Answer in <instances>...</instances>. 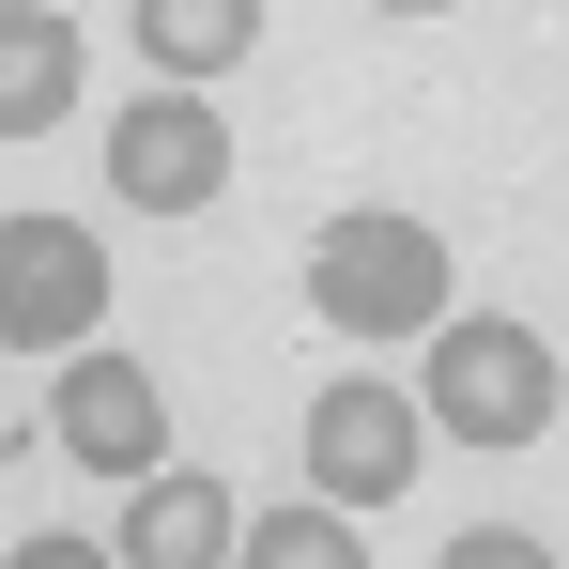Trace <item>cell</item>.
Masks as SVG:
<instances>
[{
	"label": "cell",
	"mask_w": 569,
	"mask_h": 569,
	"mask_svg": "<svg viewBox=\"0 0 569 569\" xmlns=\"http://www.w3.org/2000/svg\"><path fill=\"white\" fill-rule=\"evenodd\" d=\"M139 47L170 62V93H200V78H231L262 47V0H139Z\"/></svg>",
	"instance_id": "9c48e42d"
},
{
	"label": "cell",
	"mask_w": 569,
	"mask_h": 569,
	"mask_svg": "<svg viewBox=\"0 0 569 569\" xmlns=\"http://www.w3.org/2000/svg\"><path fill=\"white\" fill-rule=\"evenodd\" d=\"M370 16H447V0H370Z\"/></svg>",
	"instance_id": "4fadbf2b"
},
{
	"label": "cell",
	"mask_w": 569,
	"mask_h": 569,
	"mask_svg": "<svg viewBox=\"0 0 569 569\" xmlns=\"http://www.w3.org/2000/svg\"><path fill=\"white\" fill-rule=\"evenodd\" d=\"M62 16H78V0H62Z\"/></svg>",
	"instance_id": "5bb4252c"
},
{
	"label": "cell",
	"mask_w": 569,
	"mask_h": 569,
	"mask_svg": "<svg viewBox=\"0 0 569 569\" xmlns=\"http://www.w3.org/2000/svg\"><path fill=\"white\" fill-rule=\"evenodd\" d=\"M416 462H431V416H416L385 370H339L308 400V492H323V508H400Z\"/></svg>",
	"instance_id": "277c9868"
},
{
	"label": "cell",
	"mask_w": 569,
	"mask_h": 569,
	"mask_svg": "<svg viewBox=\"0 0 569 569\" xmlns=\"http://www.w3.org/2000/svg\"><path fill=\"white\" fill-rule=\"evenodd\" d=\"M78 108V16L62 0H16L0 16V139H47Z\"/></svg>",
	"instance_id": "ba28073f"
},
{
	"label": "cell",
	"mask_w": 569,
	"mask_h": 569,
	"mask_svg": "<svg viewBox=\"0 0 569 569\" xmlns=\"http://www.w3.org/2000/svg\"><path fill=\"white\" fill-rule=\"evenodd\" d=\"M0 569H108V539H16Z\"/></svg>",
	"instance_id": "7c38bea8"
},
{
	"label": "cell",
	"mask_w": 569,
	"mask_h": 569,
	"mask_svg": "<svg viewBox=\"0 0 569 569\" xmlns=\"http://www.w3.org/2000/svg\"><path fill=\"white\" fill-rule=\"evenodd\" d=\"M416 416L462 431V447H539V431H555V339H539V323H431Z\"/></svg>",
	"instance_id": "7a4b0ae2"
},
{
	"label": "cell",
	"mask_w": 569,
	"mask_h": 569,
	"mask_svg": "<svg viewBox=\"0 0 569 569\" xmlns=\"http://www.w3.org/2000/svg\"><path fill=\"white\" fill-rule=\"evenodd\" d=\"M231 569H370V539H355V508H262L247 539H231Z\"/></svg>",
	"instance_id": "30bf717a"
},
{
	"label": "cell",
	"mask_w": 569,
	"mask_h": 569,
	"mask_svg": "<svg viewBox=\"0 0 569 569\" xmlns=\"http://www.w3.org/2000/svg\"><path fill=\"white\" fill-rule=\"evenodd\" d=\"M47 431H62V462H93V477H154L170 462V400H154V370L139 355H62V400H47Z\"/></svg>",
	"instance_id": "8992f818"
},
{
	"label": "cell",
	"mask_w": 569,
	"mask_h": 569,
	"mask_svg": "<svg viewBox=\"0 0 569 569\" xmlns=\"http://www.w3.org/2000/svg\"><path fill=\"white\" fill-rule=\"evenodd\" d=\"M108 186L139 200V216H200V200L231 186V123H216V93H139L123 123H108Z\"/></svg>",
	"instance_id": "5b68a950"
},
{
	"label": "cell",
	"mask_w": 569,
	"mask_h": 569,
	"mask_svg": "<svg viewBox=\"0 0 569 569\" xmlns=\"http://www.w3.org/2000/svg\"><path fill=\"white\" fill-rule=\"evenodd\" d=\"M431 569H555V539H523V523H477V539H447Z\"/></svg>",
	"instance_id": "8fae6325"
},
{
	"label": "cell",
	"mask_w": 569,
	"mask_h": 569,
	"mask_svg": "<svg viewBox=\"0 0 569 569\" xmlns=\"http://www.w3.org/2000/svg\"><path fill=\"white\" fill-rule=\"evenodd\" d=\"M108 247L93 216H0V355H93Z\"/></svg>",
	"instance_id": "3957f363"
},
{
	"label": "cell",
	"mask_w": 569,
	"mask_h": 569,
	"mask_svg": "<svg viewBox=\"0 0 569 569\" xmlns=\"http://www.w3.org/2000/svg\"><path fill=\"white\" fill-rule=\"evenodd\" d=\"M231 539H247V508L216 477H186V462H154L123 492V569H231Z\"/></svg>",
	"instance_id": "52a82bcc"
},
{
	"label": "cell",
	"mask_w": 569,
	"mask_h": 569,
	"mask_svg": "<svg viewBox=\"0 0 569 569\" xmlns=\"http://www.w3.org/2000/svg\"><path fill=\"white\" fill-rule=\"evenodd\" d=\"M308 308L339 339H431L447 323V231L431 216H323L308 231Z\"/></svg>",
	"instance_id": "6da1fadb"
}]
</instances>
